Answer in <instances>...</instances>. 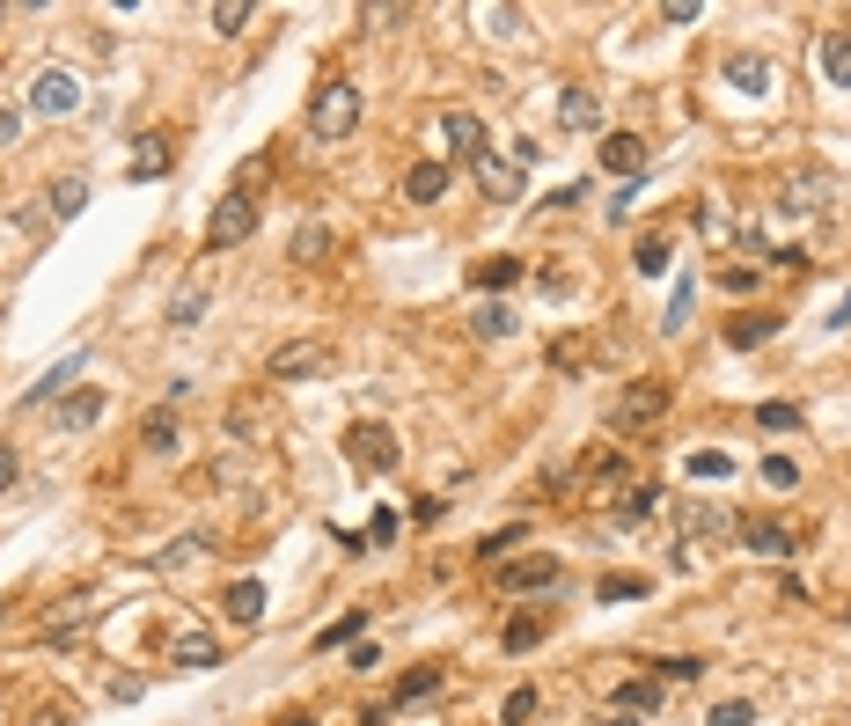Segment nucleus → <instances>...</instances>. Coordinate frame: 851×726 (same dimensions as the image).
Segmentation results:
<instances>
[{
	"label": "nucleus",
	"instance_id": "f257e3e1",
	"mask_svg": "<svg viewBox=\"0 0 851 726\" xmlns=\"http://www.w3.org/2000/svg\"><path fill=\"white\" fill-rule=\"evenodd\" d=\"M529 161H536L529 140H507V147H492L485 161H470V177H478V192L492 198V206H515V198H521V177H529Z\"/></svg>",
	"mask_w": 851,
	"mask_h": 726
},
{
	"label": "nucleus",
	"instance_id": "f03ea898",
	"mask_svg": "<svg viewBox=\"0 0 851 726\" xmlns=\"http://www.w3.org/2000/svg\"><path fill=\"white\" fill-rule=\"evenodd\" d=\"M353 125H360V89L331 73V81L309 96V133H316V140H353Z\"/></svg>",
	"mask_w": 851,
	"mask_h": 726
},
{
	"label": "nucleus",
	"instance_id": "7ed1b4c3",
	"mask_svg": "<svg viewBox=\"0 0 851 726\" xmlns=\"http://www.w3.org/2000/svg\"><path fill=\"white\" fill-rule=\"evenodd\" d=\"M668 404H675L668 382H624V390L609 396V425H617V433H646V425L668 419Z\"/></svg>",
	"mask_w": 851,
	"mask_h": 726
},
{
	"label": "nucleus",
	"instance_id": "20e7f679",
	"mask_svg": "<svg viewBox=\"0 0 851 726\" xmlns=\"http://www.w3.org/2000/svg\"><path fill=\"white\" fill-rule=\"evenodd\" d=\"M558 580H566V566H558L550 550H521V558L492 566V587H499V595H550Z\"/></svg>",
	"mask_w": 851,
	"mask_h": 726
},
{
	"label": "nucleus",
	"instance_id": "39448f33",
	"mask_svg": "<svg viewBox=\"0 0 851 726\" xmlns=\"http://www.w3.org/2000/svg\"><path fill=\"white\" fill-rule=\"evenodd\" d=\"M250 235H257V206H250V192H228L206 220V249L221 257V249H243Z\"/></svg>",
	"mask_w": 851,
	"mask_h": 726
},
{
	"label": "nucleus",
	"instance_id": "423d86ee",
	"mask_svg": "<svg viewBox=\"0 0 851 726\" xmlns=\"http://www.w3.org/2000/svg\"><path fill=\"white\" fill-rule=\"evenodd\" d=\"M345 455H353V470H368V478H390L397 462H404V448H397L390 425H353V433H345Z\"/></svg>",
	"mask_w": 851,
	"mask_h": 726
},
{
	"label": "nucleus",
	"instance_id": "0eeeda50",
	"mask_svg": "<svg viewBox=\"0 0 851 726\" xmlns=\"http://www.w3.org/2000/svg\"><path fill=\"white\" fill-rule=\"evenodd\" d=\"M822 198H830V177H822V169H785L771 206H779L785 220H808V213H822Z\"/></svg>",
	"mask_w": 851,
	"mask_h": 726
},
{
	"label": "nucleus",
	"instance_id": "6e6552de",
	"mask_svg": "<svg viewBox=\"0 0 851 726\" xmlns=\"http://www.w3.org/2000/svg\"><path fill=\"white\" fill-rule=\"evenodd\" d=\"M323 367H331V353H323L316 337H286L280 353L265 360V374H272V382H302V374H323Z\"/></svg>",
	"mask_w": 851,
	"mask_h": 726
},
{
	"label": "nucleus",
	"instance_id": "1a4fd4ad",
	"mask_svg": "<svg viewBox=\"0 0 851 726\" xmlns=\"http://www.w3.org/2000/svg\"><path fill=\"white\" fill-rule=\"evenodd\" d=\"M30 110H45V118H67V110H81V81H74L67 67H45L30 81Z\"/></svg>",
	"mask_w": 851,
	"mask_h": 726
},
{
	"label": "nucleus",
	"instance_id": "9d476101",
	"mask_svg": "<svg viewBox=\"0 0 851 726\" xmlns=\"http://www.w3.org/2000/svg\"><path fill=\"white\" fill-rule=\"evenodd\" d=\"M441 140H448V155H462V161H485L492 155V140H485V118L478 110H441Z\"/></svg>",
	"mask_w": 851,
	"mask_h": 726
},
{
	"label": "nucleus",
	"instance_id": "9b49d317",
	"mask_svg": "<svg viewBox=\"0 0 851 726\" xmlns=\"http://www.w3.org/2000/svg\"><path fill=\"white\" fill-rule=\"evenodd\" d=\"M720 73H727V89H742V96H771V89H779V67H771L763 52H734Z\"/></svg>",
	"mask_w": 851,
	"mask_h": 726
},
{
	"label": "nucleus",
	"instance_id": "f8f14e48",
	"mask_svg": "<svg viewBox=\"0 0 851 726\" xmlns=\"http://www.w3.org/2000/svg\"><path fill=\"white\" fill-rule=\"evenodd\" d=\"M609 705H617L624 719H632V712H661V705H668V683H661V675H624Z\"/></svg>",
	"mask_w": 851,
	"mask_h": 726
},
{
	"label": "nucleus",
	"instance_id": "ddd939ff",
	"mask_svg": "<svg viewBox=\"0 0 851 726\" xmlns=\"http://www.w3.org/2000/svg\"><path fill=\"white\" fill-rule=\"evenodd\" d=\"M734 536H742V550H756V558H793V536H785L771 514H749Z\"/></svg>",
	"mask_w": 851,
	"mask_h": 726
},
{
	"label": "nucleus",
	"instance_id": "4468645a",
	"mask_svg": "<svg viewBox=\"0 0 851 726\" xmlns=\"http://www.w3.org/2000/svg\"><path fill=\"white\" fill-rule=\"evenodd\" d=\"M675 529L691 536V543H705V536H727V514L712 499H675Z\"/></svg>",
	"mask_w": 851,
	"mask_h": 726
},
{
	"label": "nucleus",
	"instance_id": "2eb2a0df",
	"mask_svg": "<svg viewBox=\"0 0 851 726\" xmlns=\"http://www.w3.org/2000/svg\"><path fill=\"white\" fill-rule=\"evenodd\" d=\"M404 198H411V206H441V198H448V161H411V169H404Z\"/></svg>",
	"mask_w": 851,
	"mask_h": 726
},
{
	"label": "nucleus",
	"instance_id": "dca6fc26",
	"mask_svg": "<svg viewBox=\"0 0 851 726\" xmlns=\"http://www.w3.org/2000/svg\"><path fill=\"white\" fill-rule=\"evenodd\" d=\"M603 169H617V177H646V140H638V133H609V140H603Z\"/></svg>",
	"mask_w": 851,
	"mask_h": 726
},
{
	"label": "nucleus",
	"instance_id": "f3484780",
	"mask_svg": "<svg viewBox=\"0 0 851 726\" xmlns=\"http://www.w3.org/2000/svg\"><path fill=\"white\" fill-rule=\"evenodd\" d=\"M558 125H566V133H595V125H603V96H595V89H566Z\"/></svg>",
	"mask_w": 851,
	"mask_h": 726
},
{
	"label": "nucleus",
	"instance_id": "a211bd4d",
	"mask_svg": "<svg viewBox=\"0 0 851 726\" xmlns=\"http://www.w3.org/2000/svg\"><path fill=\"white\" fill-rule=\"evenodd\" d=\"M125 177H133V184H162V177H169V140H162V133H147V140H140V155H133V169H125Z\"/></svg>",
	"mask_w": 851,
	"mask_h": 726
},
{
	"label": "nucleus",
	"instance_id": "6ab92c4d",
	"mask_svg": "<svg viewBox=\"0 0 851 726\" xmlns=\"http://www.w3.org/2000/svg\"><path fill=\"white\" fill-rule=\"evenodd\" d=\"M763 337H779V316H763V308H749V316L727 323V345H734V353H756Z\"/></svg>",
	"mask_w": 851,
	"mask_h": 726
},
{
	"label": "nucleus",
	"instance_id": "aec40b11",
	"mask_svg": "<svg viewBox=\"0 0 851 726\" xmlns=\"http://www.w3.org/2000/svg\"><path fill=\"white\" fill-rule=\"evenodd\" d=\"M286 257H294V265H323V257H331V228H323V220H302L294 243H286Z\"/></svg>",
	"mask_w": 851,
	"mask_h": 726
},
{
	"label": "nucleus",
	"instance_id": "412c9836",
	"mask_svg": "<svg viewBox=\"0 0 851 726\" xmlns=\"http://www.w3.org/2000/svg\"><path fill=\"white\" fill-rule=\"evenodd\" d=\"M74 374H81V353H67L52 374H45V382H30V396H22V404H30V411H37V404H52L59 390H74Z\"/></svg>",
	"mask_w": 851,
	"mask_h": 726
},
{
	"label": "nucleus",
	"instance_id": "4be33fe9",
	"mask_svg": "<svg viewBox=\"0 0 851 726\" xmlns=\"http://www.w3.org/2000/svg\"><path fill=\"white\" fill-rule=\"evenodd\" d=\"M822 73H830L837 89H851V30H830V37H822Z\"/></svg>",
	"mask_w": 851,
	"mask_h": 726
},
{
	"label": "nucleus",
	"instance_id": "5701e85b",
	"mask_svg": "<svg viewBox=\"0 0 851 726\" xmlns=\"http://www.w3.org/2000/svg\"><path fill=\"white\" fill-rule=\"evenodd\" d=\"M441 683H448L441 668H411L404 683H397V705H433V697H441Z\"/></svg>",
	"mask_w": 851,
	"mask_h": 726
},
{
	"label": "nucleus",
	"instance_id": "b1692460",
	"mask_svg": "<svg viewBox=\"0 0 851 726\" xmlns=\"http://www.w3.org/2000/svg\"><path fill=\"white\" fill-rule=\"evenodd\" d=\"M198 316H206V286H177V294H169V316H162V323H169V331H192Z\"/></svg>",
	"mask_w": 851,
	"mask_h": 726
},
{
	"label": "nucleus",
	"instance_id": "393cba45",
	"mask_svg": "<svg viewBox=\"0 0 851 726\" xmlns=\"http://www.w3.org/2000/svg\"><path fill=\"white\" fill-rule=\"evenodd\" d=\"M221 602H228V617H235V624H257V617H265V587H257V580H235L228 595H221Z\"/></svg>",
	"mask_w": 851,
	"mask_h": 726
},
{
	"label": "nucleus",
	"instance_id": "a878e982",
	"mask_svg": "<svg viewBox=\"0 0 851 726\" xmlns=\"http://www.w3.org/2000/svg\"><path fill=\"white\" fill-rule=\"evenodd\" d=\"M521 279V257H478V265H470V286H515Z\"/></svg>",
	"mask_w": 851,
	"mask_h": 726
},
{
	"label": "nucleus",
	"instance_id": "bb28decb",
	"mask_svg": "<svg viewBox=\"0 0 851 726\" xmlns=\"http://www.w3.org/2000/svg\"><path fill=\"white\" fill-rule=\"evenodd\" d=\"M140 448H147V455H169V448H177V411H169V404L140 425Z\"/></svg>",
	"mask_w": 851,
	"mask_h": 726
},
{
	"label": "nucleus",
	"instance_id": "cd10ccee",
	"mask_svg": "<svg viewBox=\"0 0 851 726\" xmlns=\"http://www.w3.org/2000/svg\"><path fill=\"white\" fill-rule=\"evenodd\" d=\"M654 507H661V492H654V484H632V492L617 499V514H609V521H617V529H632V521H646Z\"/></svg>",
	"mask_w": 851,
	"mask_h": 726
},
{
	"label": "nucleus",
	"instance_id": "c85d7f7f",
	"mask_svg": "<svg viewBox=\"0 0 851 726\" xmlns=\"http://www.w3.org/2000/svg\"><path fill=\"white\" fill-rule=\"evenodd\" d=\"M544 631H550L544 617H515L507 631H499V646H507V654H536V646H544Z\"/></svg>",
	"mask_w": 851,
	"mask_h": 726
},
{
	"label": "nucleus",
	"instance_id": "c756f323",
	"mask_svg": "<svg viewBox=\"0 0 851 726\" xmlns=\"http://www.w3.org/2000/svg\"><path fill=\"white\" fill-rule=\"evenodd\" d=\"M213 660H221V638H206V631L177 638V668H213Z\"/></svg>",
	"mask_w": 851,
	"mask_h": 726
},
{
	"label": "nucleus",
	"instance_id": "7c9ffc66",
	"mask_svg": "<svg viewBox=\"0 0 851 726\" xmlns=\"http://www.w3.org/2000/svg\"><path fill=\"white\" fill-rule=\"evenodd\" d=\"M470 331H478L485 345H499V337L515 331V316H507V308H499V302H478V308H470Z\"/></svg>",
	"mask_w": 851,
	"mask_h": 726
},
{
	"label": "nucleus",
	"instance_id": "2f4dec72",
	"mask_svg": "<svg viewBox=\"0 0 851 726\" xmlns=\"http://www.w3.org/2000/svg\"><path fill=\"white\" fill-rule=\"evenodd\" d=\"M360 631H368V609H345V617H331V624L316 631V646L331 654V646H345V638H360Z\"/></svg>",
	"mask_w": 851,
	"mask_h": 726
},
{
	"label": "nucleus",
	"instance_id": "473e14b6",
	"mask_svg": "<svg viewBox=\"0 0 851 726\" xmlns=\"http://www.w3.org/2000/svg\"><path fill=\"white\" fill-rule=\"evenodd\" d=\"M96 419H104V396H96V390H81V396L59 404V425H67V433H74V425H96Z\"/></svg>",
	"mask_w": 851,
	"mask_h": 726
},
{
	"label": "nucleus",
	"instance_id": "72a5a7b5",
	"mask_svg": "<svg viewBox=\"0 0 851 726\" xmlns=\"http://www.w3.org/2000/svg\"><path fill=\"white\" fill-rule=\"evenodd\" d=\"M632 265L646 272V279H661V272H668V235H638V249H632Z\"/></svg>",
	"mask_w": 851,
	"mask_h": 726
},
{
	"label": "nucleus",
	"instance_id": "f704fd0d",
	"mask_svg": "<svg viewBox=\"0 0 851 726\" xmlns=\"http://www.w3.org/2000/svg\"><path fill=\"white\" fill-rule=\"evenodd\" d=\"M206 550H213V536H177V543L162 550L155 566H162V572H177V566H192V558H206Z\"/></svg>",
	"mask_w": 851,
	"mask_h": 726
},
{
	"label": "nucleus",
	"instance_id": "c9c22d12",
	"mask_svg": "<svg viewBox=\"0 0 851 726\" xmlns=\"http://www.w3.org/2000/svg\"><path fill=\"white\" fill-rule=\"evenodd\" d=\"M587 484H595V492H603V484H624V455H617V448H595V455H587Z\"/></svg>",
	"mask_w": 851,
	"mask_h": 726
},
{
	"label": "nucleus",
	"instance_id": "e433bc0d",
	"mask_svg": "<svg viewBox=\"0 0 851 726\" xmlns=\"http://www.w3.org/2000/svg\"><path fill=\"white\" fill-rule=\"evenodd\" d=\"M81 206H89V184H81V177H59L52 184V213H59V220H74Z\"/></svg>",
	"mask_w": 851,
	"mask_h": 726
},
{
	"label": "nucleus",
	"instance_id": "4c0bfd02",
	"mask_svg": "<svg viewBox=\"0 0 851 726\" xmlns=\"http://www.w3.org/2000/svg\"><path fill=\"white\" fill-rule=\"evenodd\" d=\"M756 425L763 433H800V404H779V396H771V404H756Z\"/></svg>",
	"mask_w": 851,
	"mask_h": 726
},
{
	"label": "nucleus",
	"instance_id": "58836bf2",
	"mask_svg": "<svg viewBox=\"0 0 851 726\" xmlns=\"http://www.w3.org/2000/svg\"><path fill=\"white\" fill-rule=\"evenodd\" d=\"M521 543H529V521H507V529H492L478 543V558H499V550H521Z\"/></svg>",
	"mask_w": 851,
	"mask_h": 726
},
{
	"label": "nucleus",
	"instance_id": "ea45409f",
	"mask_svg": "<svg viewBox=\"0 0 851 726\" xmlns=\"http://www.w3.org/2000/svg\"><path fill=\"white\" fill-rule=\"evenodd\" d=\"M683 470H691V478H720V484H727V478H734V462H727V455H720V448H697V455H691V462H683Z\"/></svg>",
	"mask_w": 851,
	"mask_h": 726
},
{
	"label": "nucleus",
	"instance_id": "a19ab883",
	"mask_svg": "<svg viewBox=\"0 0 851 726\" xmlns=\"http://www.w3.org/2000/svg\"><path fill=\"white\" fill-rule=\"evenodd\" d=\"M756 478L771 484V492H793V484H800V470H793L785 455H763V462H756Z\"/></svg>",
	"mask_w": 851,
	"mask_h": 726
},
{
	"label": "nucleus",
	"instance_id": "79ce46f5",
	"mask_svg": "<svg viewBox=\"0 0 851 726\" xmlns=\"http://www.w3.org/2000/svg\"><path fill=\"white\" fill-rule=\"evenodd\" d=\"M243 22H250V0H221V8H213V30L221 37H243Z\"/></svg>",
	"mask_w": 851,
	"mask_h": 726
},
{
	"label": "nucleus",
	"instance_id": "37998d69",
	"mask_svg": "<svg viewBox=\"0 0 851 726\" xmlns=\"http://www.w3.org/2000/svg\"><path fill=\"white\" fill-rule=\"evenodd\" d=\"M638 595H646L638 572H609V580H603V602H638Z\"/></svg>",
	"mask_w": 851,
	"mask_h": 726
},
{
	"label": "nucleus",
	"instance_id": "c03bdc74",
	"mask_svg": "<svg viewBox=\"0 0 851 726\" xmlns=\"http://www.w3.org/2000/svg\"><path fill=\"white\" fill-rule=\"evenodd\" d=\"M749 719H756V705H742V697H727V705L705 712V726H749Z\"/></svg>",
	"mask_w": 851,
	"mask_h": 726
},
{
	"label": "nucleus",
	"instance_id": "a18cd8bd",
	"mask_svg": "<svg viewBox=\"0 0 851 726\" xmlns=\"http://www.w3.org/2000/svg\"><path fill=\"white\" fill-rule=\"evenodd\" d=\"M499 719H507V726H529L536 719V690H515L507 705H499Z\"/></svg>",
	"mask_w": 851,
	"mask_h": 726
},
{
	"label": "nucleus",
	"instance_id": "49530a36",
	"mask_svg": "<svg viewBox=\"0 0 851 726\" xmlns=\"http://www.w3.org/2000/svg\"><path fill=\"white\" fill-rule=\"evenodd\" d=\"M683 323H691V279L668 294V323H661V331H683Z\"/></svg>",
	"mask_w": 851,
	"mask_h": 726
},
{
	"label": "nucleus",
	"instance_id": "de8ad7c7",
	"mask_svg": "<svg viewBox=\"0 0 851 726\" xmlns=\"http://www.w3.org/2000/svg\"><path fill=\"white\" fill-rule=\"evenodd\" d=\"M485 22H492L499 37H521V8H485Z\"/></svg>",
	"mask_w": 851,
	"mask_h": 726
},
{
	"label": "nucleus",
	"instance_id": "09e8293b",
	"mask_svg": "<svg viewBox=\"0 0 851 726\" xmlns=\"http://www.w3.org/2000/svg\"><path fill=\"white\" fill-rule=\"evenodd\" d=\"M720 286H727V294H756V272H749V265H727V272H720Z\"/></svg>",
	"mask_w": 851,
	"mask_h": 726
},
{
	"label": "nucleus",
	"instance_id": "8fccbe9b",
	"mask_svg": "<svg viewBox=\"0 0 851 726\" xmlns=\"http://www.w3.org/2000/svg\"><path fill=\"white\" fill-rule=\"evenodd\" d=\"M654 675H668V683H691V675H705V660H661Z\"/></svg>",
	"mask_w": 851,
	"mask_h": 726
},
{
	"label": "nucleus",
	"instance_id": "3c124183",
	"mask_svg": "<svg viewBox=\"0 0 851 726\" xmlns=\"http://www.w3.org/2000/svg\"><path fill=\"white\" fill-rule=\"evenodd\" d=\"M16 470H22V455H16V441H0V492L16 484Z\"/></svg>",
	"mask_w": 851,
	"mask_h": 726
},
{
	"label": "nucleus",
	"instance_id": "603ef678",
	"mask_svg": "<svg viewBox=\"0 0 851 726\" xmlns=\"http://www.w3.org/2000/svg\"><path fill=\"white\" fill-rule=\"evenodd\" d=\"M448 514V499H411V521H419V529H426V521H441Z\"/></svg>",
	"mask_w": 851,
	"mask_h": 726
},
{
	"label": "nucleus",
	"instance_id": "864d4df0",
	"mask_svg": "<svg viewBox=\"0 0 851 726\" xmlns=\"http://www.w3.org/2000/svg\"><path fill=\"white\" fill-rule=\"evenodd\" d=\"M697 16H705L697 0H668V8H661V22H697Z\"/></svg>",
	"mask_w": 851,
	"mask_h": 726
},
{
	"label": "nucleus",
	"instance_id": "5fc2aeb1",
	"mask_svg": "<svg viewBox=\"0 0 851 726\" xmlns=\"http://www.w3.org/2000/svg\"><path fill=\"white\" fill-rule=\"evenodd\" d=\"M30 726H67V712H59V705H45V712H37Z\"/></svg>",
	"mask_w": 851,
	"mask_h": 726
},
{
	"label": "nucleus",
	"instance_id": "6e6d98bb",
	"mask_svg": "<svg viewBox=\"0 0 851 726\" xmlns=\"http://www.w3.org/2000/svg\"><path fill=\"white\" fill-rule=\"evenodd\" d=\"M8 140H16V118H8V110H0V147H8Z\"/></svg>",
	"mask_w": 851,
	"mask_h": 726
},
{
	"label": "nucleus",
	"instance_id": "4d7b16f0",
	"mask_svg": "<svg viewBox=\"0 0 851 726\" xmlns=\"http://www.w3.org/2000/svg\"><path fill=\"white\" fill-rule=\"evenodd\" d=\"M595 726H638V719H624V712H603V719H595Z\"/></svg>",
	"mask_w": 851,
	"mask_h": 726
},
{
	"label": "nucleus",
	"instance_id": "13d9d810",
	"mask_svg": "<svg viewBox=\"0 0 851 726\" xmlns=\"http://www.w3.org/2000/svg\"><path fill=\"white\" fill-rule=\"evenodd\" d=\"M830 323H851V294H844V302H837V316Z\"/></svg>",
	"mask_w": 851,
	"mask_h": 726
},
{
	"label": "nucleus",
	"instance_id": "bf43d9fd",
	"mask_svg": "<svg viewBox=\"0 0 851 726\" xmlns=\"http://www.w3.org/2000/svg\"><path fill=\"white\" fill-rule=\"evenodd\" d=\"M360 726H390V719H382V712H374V719H360Z\"/></svg>",
	"mask_w": 851,
	"mask_h": 726
}]
</instances>
